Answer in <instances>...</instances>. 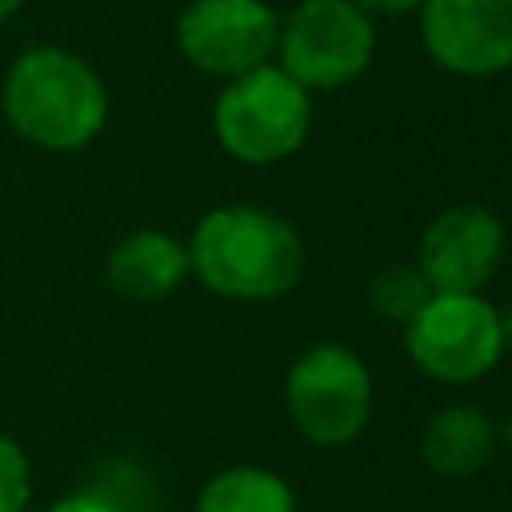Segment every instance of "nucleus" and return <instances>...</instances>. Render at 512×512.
Returning <instances> with one entry per match:
<instances>
[{"mask_svg": "<svg viewBox=\"0 0 512 512\" xmlns=\"http://www.w3.org/2000/svg\"><path fill=\"white\" fill-rule=\"evenodd\" d=\"M188 272L224 300H276L296 288L304 272L300 232L256 204H224L196 220Z\"/></svg>", "mask_w": 512, "mask_h": 512, "instance_id": "1", "label": "nucleus"}, {"mask_svg": "<svg viewBox=\"0 0 512 512\" xmlns=\"http://www.w3.org/2000/svg\"><path fill=\"white\" fill-rule=\"evenodd\" d=\"M0 108L12 132L28 144L48 152H76L100 136L108 120V88L76 52L36 44L8 64Z\"/></svg>", "mask_w": 512, "mask_h": 512, "instance_id": "2", "label": "nucleus"}, {"mask_svg": "<svg viewBox=\"0 0 512 512\" xmlns=\"http://www.w3.org/2000/svg\"><path fill=\"white\" fill-rule=\"evenodd\" d=\"M308 124L312 100L280 64L232 76L212 104V132L240 164H276L292 156L304 144Z\"/></svg>", "mask_w": 512, "mask_h": 512, "instance_id": "3", "label": "nucleus"}, {"mask_svg": "<svg viewBox=\"0 0 512 512\" xmlns=\"http://www.w3.org/2000/svg\"><path fill=\"white\" fill-rule=\"evenodd\" d=\"M284 404L308 444L340 448L352 444L372 416V376L348 344L324 340L304 348L288 368Z\"/></svg>", "mask_w": 512, "mask_h": 512, "instance_id": "4", "label": "nucleus"}, {"mask_svg": "<svg viewBox=\"0 0 512 512\" xmlns=\"http://www.w3.org/2000/svg\"><path fill=\"white\" fill-rule=\"evenodd\" d=\"M376 32L352 0H300L276 32L280 68L304 92H332L364 76Z\"/></svg>", "mask_w": 512, "mask_h": 512, "instance_id": "5", "label": "nucleus"}, {"mask_svg": "<svg viewBox=\"0 0 512 512\" xmlns=\"http://www.w3.org/2000/svg\"><path fill=\"white\" fill-rule=\"evenodd\" d=\"M408 360L440 384H472L504 356L500 308L480 292H432V300L404 324Z\"/></svg>", "mask_w": 512, "mask_h": 512, "instance_id": "6", "label": "nucleus"}, {"mask_svg": "<svg viewBox=\"0 0 512 512\" xmlns=\"http://www.w3.org/2000/svg\"><path fill=\"white\" fill-rule=\"evenodd\" d=\"M276 32L280 20L264 0H192L176 20L184 60L224 80L268 64Z\"/></svg>", "mask_w": 512, "mask_h": 512, "instance_id": "7", "label": "nucleus"}, {"mask_svg": "<svg viewBox=\"0 0 512 512\" xmlns=\"http://www.w3.org/2000/svg\"><path fill=\"white\" fill-rule=\"evenodd\" d=\"M504 224L484 204H452L420 236L416 268L432 292H480L504 260Z\"/></svg>", "mask_w": 512, "mask_h": 512, "instance_id": "8", "label": "nucleus"}, {"mask_svg": "<svg viewBox=\"0 0 512 512\" xmlns=\"http://www.w3.org/2000/svg\"><path fill=\"white\" fill-rule=\"evenodd\" d=\"M420 36L440 68L496 76L512 68V0H424Z\"/></svg>", "mask_w": 512, "mask_h": 512, "instance_id": "9", "label": "nucleus"}, {"mask_svg": "<svg viewBox=\"0 0 512 512\" xmlns=\"http://www.w3.org/2000/svg\"><path fill=\"white\" fill-rule=\"evenodd\" d=\"M184 276H188V248L160 228L128 232L108 252L104 264L108 288L124 300H144V304L172 296Z\"/></svg>", "mask_w": 512, "mask_h": 512, "instance_id": "10", "label": "nucleus"}, {"mask_svg": "<svg viewBox=\"0 0 512 512\" xmlns=\"http://www.w3.org/2000/svg\"><path fill=\"white\" fill-rule=\"evenodd\" d=\"M500 444V432L492 416L476 404H448L432 412V420L420 432V460L428 472L444 480H468L476 476Z\"/></svg>", "mask_w": 512, "mask_h": 512, "instance_id": "11", "label": "nucleus"}, {"mask_svg": "<svg viewBox=\"0 0 512 512\" xmlns=\"http://www.w3.org/2000/svg\"><path fill=\"white\" fill-rule=\"evenodd\" d=\"M196 512H296V496L280 472L232 464L200 488Z\"/></svg>", "mask_w": 512, "mask_h": 512, "instance_id": "12", "label": "nucleus"}, {"mask_svg": "<svg viewBox=\"0 0 512 512\" xmlns=\"http://www.w3.org/2000/svg\"><path fill=\"white\" fill-rule=\"evenodd\" d=\"M428 300H432V288L416 264H388L368 280V308L384 324L404 328Z\"/></svg>", "mask_w": 512, "mask_h": 512, "instance_id": "13", "label": "nucleus"}, {"mask_svg": "<svg viewBox=\"0 0 512 512\" xmlns=\"http://www.w3.org/2000/svg\"><path fill=\"white\" fill-rule=\"evenodd\" d=\"M144 508H148L144 480H136L128 472V464H112L108 476L60 496L48 512H144Z\"/></svg>", "mask_w": 512, "mask_h": 512, "instance_id": "14", "label": "nucleus"}, {"mask_svg": "<svg viewBox=\"0 0 512 512\" xmlns=\"http://www.w3.org/2000/svg\"><path fill=\"white\" fill-rule=\"evenodd\" d=\"M32 500V464L24 448L0 432V512H24Z\"/></svg>", "mask_w": 512, "mask_h": 512, "instance_id": "15", "label": "nucleus"}, {"mask_svg": "<svg viewBox=\"0 0 512 512\" xmlns=\"http://www.w3.org/2000/svg\"><path fill=\"white\" fill-rule=\"evenodd\" d=\"M364 16H404V12H416L424 0H352Z\"/></svg>", "mask_w": 512, "mask_h": 512, "instance_id": "16", "label": "nucleus"}, {"mask_svg": "<svg viewBox=\"0 0 512 512\" xmlns=\"http://www.w3.org/2000/svg\"><path fill=\"white\" fill-rule=\"evenodd\" d=\"M500 332H504V348H512V300L500 312Z\"/></svg>", "mask_w": 512, "mask_h": 512, "instance_id": "17", "label": "nucleus"}, {"mask_svg": "<svg viewBox=\"0 0 512 512\" xmlns=\"http://www.w3.org/2000/svg\"><path fill=\"white\" fill-rule=\"evenodd\" d=\"M20 4H24V0H0V20H4V16H8V12H16V8H20Z\"/></svg>", "mask_w": 512, "mask_h": 512, "instance_id": "18", "label": "nucleus"}, {"mask_svg": "<svg viewBox=\"0 0 512 512\" xmlns=\"http://www.w3.org/2000/svg\"><path fill=\"white\" fill-rule=\"evenodd\" d=\"M504 436H508V444H512V420H508V428H504Z\"/></svg>", "mask_w": 512, "mask_h": 512, "instance_id": "19", "label": "nucleus"}]
</instances>
